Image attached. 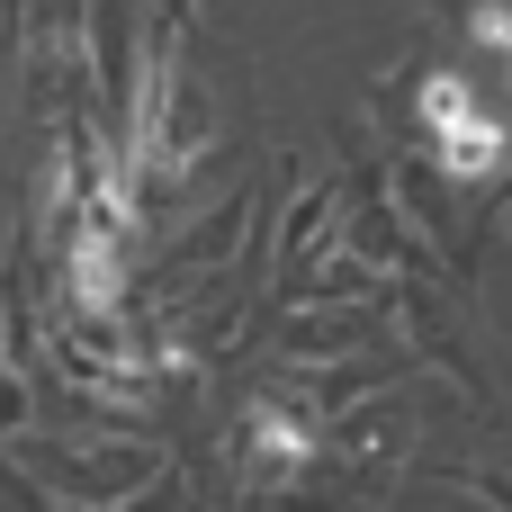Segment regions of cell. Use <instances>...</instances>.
<instances>
[{
  "label": "cell",
  "mask_w": 512,
  "mask_h": 512,
  "mask_svg": "<svg viewBox=\"0 0 512 512\" xmlns=\"http://www.w3.org/2000/svg\"><path fill=\"white\" fill-rule=\"evenodd\" d=\"M189 9H198V0H144V36L180 45V36H189Z\"/></svg>",
  "instance_id": "cell-9"
},
{
  "label": "cell",
  "mask_w": 512,
  "mask_h": 512,
  "mask_svg": "<svg viewBox=\"0 0 512 512\" xmlns=\"http://www.w3.org/2000/svg\"><path fill=\"white\" fill-rule=\"evenodd\" d=\"M9 459L54 495V504H126L135 486H153L162 477V459H153V441H108V450H45V441H9Z\"/></svg>",
  "instance_id": "cell-3"
},
{
  "label": "cell",
  "mask_w": 512,
  "mask_h": 512,
  "mask_svg": "<svg viewBox=\"0 0 512 512\" xmlns=\"http://www.w3.org/2000/svg\"><path fill=\"white\" fill-rule=\"evenodd\" d=\"M504 144H512V135H504V117H495V108H468V117H450V126L432 135V162H441V180H450V189H459V180L495 189V171L512 162Z\"/></svg>",
  "instance_id": "cell-5"
},
{
  "label": "cell",
  "mask_w": 512,
  "mask_h": 512,
  "mask_svg": "<svg viewBox=\"0 0 512 512\" xmlns=\"http://www.w3.org/2000/svg\"><path fill=\"white\" fill-rule=\"evenodd\" d=\"M27 414H36L27 378H18V369H0V441H18V432H27Z\"/></svg>",
  "instance_id": "cell-8"
},
{
  "label": "cell",
  "mask_w": 512,
  "mask_h": 512,
  "mask_svg": "<svg viewBox=\"0 0 512 512\" xmlns=\"http://www.w3.org/2000/svg\"><path fill=\"white\" fill-rule=\"evenodd\" d=\"M504 63H512V54H504Z\"/></svg>",
  "instance_id": "cell-13"
},
{
  "label": "cell",
  "mask_w": 512,
  "mask_h": 512,
  "mask_svg": "<svg viewBox=\"0 0 512 512\" xmlns=\"http://www.w3.org/2000/svg\"><path fill=\"white\" fill-rule=\"evenodd\" d=\"M27 18H36V0H0V36H18Z\"/></svg>",
  "instance_id": "cell-10"
},
{
  "label": "cell",
  "mask_w": 512,
  "mask_h": 512,
  "mask_svg": "<svg viewBox=\"0 0 512 512\" xmlns=\"http://www.w3.org/2000/svg\"><path fill=\"white\" fill-rule=\"evenodd\" d=\"M378 315H387L378 297H360V306H333V315H297V324L279 333V351H288V360H324V351H351V342H378V333H387Z\"/></svg>",
  "instance_id": "cell-6"
},
{
  "label": "cell",
  "mask_w": 512,
  "mask_h": 512,
  "mask_svg": "<svg viewBox=\"0 0 512 512\" xmlns=\"http://www.w3.org/2000/svg\"><path fill=\"white\" fill-rule=\"evenodd\" d=\"M333 243L360 252L378 279H441V252L414 243V225H405V207H396V189H387L378 162H351L342 207H333Z\"/></svg>",
  "instance_id": "cell-1"
},
{
  "label": "cell",
  "mask_w": 512,
  "mask_h": 512,
  "mask_svg": "<svg viewBox=\"0 0 512 512\" xmlns=\"http://www.w3.org/2000/svg\"><path fill=\"white\" fill-rule=\"evenodd\" d=\"M333 207H342V180H315V189H306V198H297V207L279 216V243H270V252H279V270L315 252V234L333 225Z\"/></svg>",
  "instance_id": "cell-7"
},
{
  "label": "cell",
  "mask_w": 512,
  "mask_h": 512,
  "mask_svg": "<svg viewBox=\"0 0 512 512\" xmlns=\"http://www.w3.org/2000/svg\"><path fill=\"white\" fill-rule=\"evenodd\" d=\"M432 9H441L450 27H468V9H477V0H432Z\"/></svg>",
  "instance_id": "cell-12"
},
{
  "label": "cell",
  "mask_w": 512,
  "mask_h": 512,
  "mask_svg": "<svg viewBox=\"0 0 512 512\" xmlns=\"http://www.w3.org/2000/svg\"><path fill=\"white\" fill-rule=\"evenodd\" d=\"M504 207H512V162L495 171V207H486V216H504Z\"/></svg>",
  "instance_id": "cell-11"
},
{
  "label": "cell",
  "mask_w": 512,
  "mask_h": 512,
  "mask_svg": "<svg viewBox=\"0 0 512 512\" xmlns=\"http://www.w3.org/2000/svg\"><path fill=\"white\" fill-rule=\"evenodd\" d=\"M450 288L459 279H378V306L405 324V342H414V360H432L441 378H459L468 387V405H495V369H486V342L450 315Z\"/></svg>",
  "instance_id": "cell-2"
},
{
  "label": "cell",
  "mask_w": 512,
  "mask_h": 512,
  "mask_svg": "<svg viewBox=\"0 0 512 512\" xmlns=\"http://www.w3.org/2000/svg\"><path fill=\"white\" fill-rule=\"evenodd\" d=\"M504 9H512V0H504Z\"/></svg>",
  "instance_id": "cell-14"
},
{
  "label": "cell",
  "mask_w": 512,
  "mask_h": 512,
  "mask_svg": "<svg viewBox=\"0 0 512 512\" xmlns=\"http://www.w3.org/2000/svg\"><path fill=\"white\" fill-rule=\"evenodd\" d=\"M81 45H90V90H99V108H108V162H117V153H126V126H135V72H144L135 0H90Z\"/></svg>",
  "instance_id": "cell-4"
}]
</instances>
